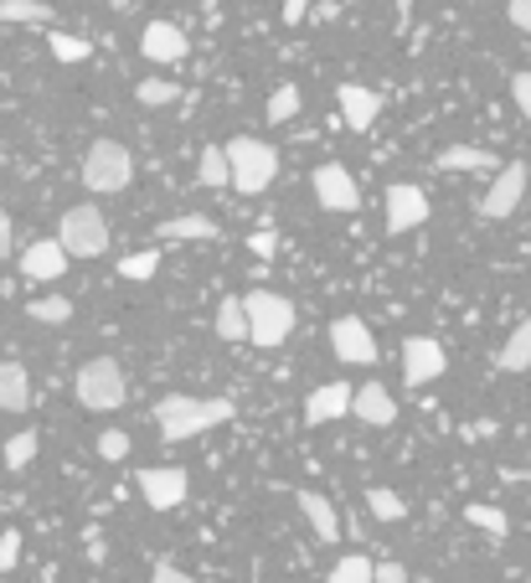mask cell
Wrapping results in <instances>:
<instances>
[{"label": "cell", "mask_w": 531, "mask_h": 583, "mask_svg": "<svg viewBox=\"0 0 531 583\" xmlns=\"http://www.w3.org/2000/svg\"><path fill=\"white\" fill-rule=\"evenodd\" d=\"M233 419V398H192V392H165L155 403V429L165 444H186L196 434H212Z\"/></svg>", "instance_id": "cell-1"}, {"label": "cell", "mask_w": 531, "mask_h": 583, "mask_svg": "<svg viewBox=\"0 0 531 583\" xmlns=\"http://www.w3.org/2000/svg\"><path fill=\"white\" fill-rule=\"evenodd\" d=\"M227 150V171H233V192L243 196H258L274 186V176H279V155H274V145H264V140H253V135H237L233 145H222Z\"/></svg>", "instance_id": "cell-2"}, {"label": "cell", "mask_w": 531, "mask_h": 583, "mask_svg": "<svg viewBox=\"0 0 531 583\" xmlns=\"http://www.w3.org/2000/svg\"><path fill=\"white\" fill-rule=\"evenodd\" d=\"M243 315H248V341L264 346V351H274V346H284L289 336H295V305L284 295H274V289H253V295H243Z\"/></svg>", "instance_id": "cell-3"}, {"label": "cell", "mask_w": 531, "mask_h": 583, "mask_svg": "<svg viewBox=\"0 0 531 583\" xmlns=\"http://www.w3.org/2000/svg\"><path fill=\"white\" fill-rule=\"evenodd\" d=\"M73 392L89 413H114V408H124V398H130V382H124V367H119L114 357H93L78 367Z\"/></svg>", "instance_id": "cell-4"}, {"label": "cell", "mask_w": 531, "mask_h": 583, "mask_svg": "<svg viewBox=\"0 0 531 583\" xmlns=\"http://www.w3.org/2000/svg\"><path fill=\"white\" fill-rule=\"evenodd\" d=\"M134 181V155L130 145H119V140H93L89 155H83V186L93 196H114L124 192Z\"/></svg>", "instance_id": "cell-5"}, {"label": "cell", "mask_w": 531, "mask_h": 583, "mask_svg": "<svg viewBox=\"0 0 531 583\" xmlns=\"http://www.w3.org/2000/svg\"><path fill=\"white\" fill-rule=\"evenodd\" d=\"M58 243L68 258H104L109 254V223L99 207H68L58 223Z\"/></svg>", "instance_id": "cell-6"}, {"label": "cell", "mask_w": 531, "mask_h": 583, "mask_svg": "<svg viewBox=\"0 0 531 583\" xmlns=\"http://www.w3.org/2000/svg\"><path fill=\"white\" fill-rule=\"evenodd\" d=\"M330 351H336L346 367H371V361L382 357V351H377V336H371V326L361 315H340L336 326H330Z\"/></svg>", "instance_id": "cell-7"}, {"label": "cell", "mask_w": 531, "mask_h": 583, "mask_svg": "<svg viewBox=\"0 0 531 583\" xmlns=\"http://www.w3.org/2000/svg\"><path fill=\"white\" fill-rule=\"evenodd\" d=\"M449 357H443V346L433 336H408L402 341V377H408V388H428V382H439Z\"/></svg>", "instance_id": "cell-8"}, {"label": "cell", "mask_w": 531, "mask_h": 583, "mask_svg": "<svg viewBox=\"0 0 531 583\" xmlns=\"http://www.w3.org/2000/svg\"><path fill=\"white\" fill-rule=\"evenodd\" d=\"M521 196H527V165H501L496 171V181H490V192L480 196V217H490V223H501V217H511V212L521 207Z\"/></svg>", "instance_id": "cell-9"}, {"label": "cell", "mask_w": 531, "mask_h": 583, "mask_svg": "<svg viewBox=\"0 0 531 583\" xmlns=\"http://www.w3.org/2000/svg\"><path fill=\"white\" fill-rule=\"evenodd\" d=\"M140 495H145V507L150 511H176L181 501H186V470H176V464H165V470H140Z\"/></svg>", "instance_id": "cell-10"}, {"label": "cell", "mask_w": 531, "mask_h": 583, "mask_svg": "<svg viewBox=\"0 0 531 583\" xmlns=\"http://www.w3.org/2000/svg\"><path fill=\"white\" fill-rule=\"evenodd\" d=\"M315 202L325 212H356L361 207V192H356V181L346 165H320L315 171Z\"/></svg>", "instance_id": "cell-11"}, {"label": "cell", "mask_w": 531, "mask_h": 583, "mask_svg": "<svg viewBox=\"0 0 531 583\" xmlns=\"http://www.w3.org/2000/svg\"><path fill=\"white\" fill-rule=\"evenodd\" d=\"M336 104H340V120H346V130L367 135L371 124H377V114H382V93H377V89H361V83H340V89H336Z\"/></svg>", "instance_id": "cell-12"}, {"label": "cell", "mask_w": 531, "mask_h": 583, "mask_svg": "<svg viewBox=\"0 0 531 583\" xmlns=\"http://www.w3.org/2000/svg\"><path fill=\"white\" fill-rule=\"evenodd\" d=\"M428 223V196L423 186H392L387 192V233H413V227Z\"/></svg>", "instance_id": "cell-13"}, {"label": "cell", "mask_w": 531, "mask_h": 583, "mask_svg": "<svg viewBox=\"0 0 531 583\" xmlns=\"http://www.w3.org/2000/svg\"><path fill=\"white\" fill-rule=\"evenodd\" d=\"M21 274L37 279V285H52L68 274V248L58 238H42V243H27V254H21Z\"/></svg>", "instance_id": "cell-14"}, {"label": "cell", "mask_w": 531, "mask_h": 583, "mask_svg": "<svg viewBox=\"0 0 531 583\" xmlns=\"http://www.w3.org/2000/svg\"><path fill=\"white\" fill-rule=\"evenodd\" d=\"M351 413L367 429H387V423H398V403H392V392L382 388V382H367V388L351 392Z\"/></svg>", "instance_id": "cell-15"}, {"label": "cell", "mask_w": 531, "mask_h": 583, "mask_svg": "<svg viewBox=\"0 0 531 583\" xmlns=\"http://www.w3.org/2000/svg\"><path fill=\"white\" fill-rule=\"evenodd\" d=\"M186 31L171 27V21H150L145 31H140V52H145L150 62H181L186 58Z\"/></svg>", "instance_id": "cell-16"}, {"label": "cell", "mask_w": 531, "mask_h": 583, "mask_svg": "<svg viewBox=\"0 0 531 583\" xmlns=\"http://www.w3.org/2000/svg\"><path fill=\"white\" fill-rule=\"evenodd\" d=\"M433 171L455 176V171H501V155L486 145H449L433 155Z\"/></svg>", "instance_id": "cell-17"}, {"label": "cell", "mask_w": 531, "mask_h": 583, "mask_svg": "<svg viewBox=\"0 0 531 583\" xmlns=\"http://www.w3.org/2000/svg\"><path fill=\"white\" fill-rule=\"evenodd\" d=\"M346 413H351V388L346 382H325V388H315L305 398V419L310 423H336Z\"/></svg>", "instance_id": "cell-18"}, {"label": "cell", "mask_w": 531, "mask_h": 583, "mask_svg": "<svg viewBox=\"0 0 531 583\" xmlns=\"http://www.w3.org/2000/svg\"><path fill=\"white\" fill-rule=\"evenodd\" d=\"M295 501H299V511H305V522L315 526V538H320V542H340V516H336V507H330V495L295 491Z\"/></svg>", "instance_id": "cell-19"}, {"label": "cell", "mask_w": 531, "mask_h": 583, "mask_svg": "<svg viewBox=\"0 0 531 583\" xmlns=\"http://www.w3.org/2000/svg\"><path fill=\"white\" fill-rule=\"evenodd\" d=\"M31 408V372L21 361H0V413H27Z\"/></svg>", "instance_id": "cell-20"}, {"label": "cell", "mask_w": 531, "mask_h": 583, "mask_svg": "<svg viewBox=\"0 0 531 583\" xmlns=\"http://www.w3.org/2000/svg\"><path fill=\"white\" fill-rule=\"evenodd\" d=\"M155 233H161V243H202V238H217V223L207 212H181V217H165Z\"/></svg>", "instance_id": "cell-21"}, {"label": "cell", "mask_w": 531, "mask_h": 583, "mask_svg": "<svg viewBox=\"0 0 531 583\" xmlns=\"http://www.w3.org/2000/svg\"><path fill=\"white\" fill-rule=\"evenodd\" d=\"M496 367H501V372H511V377L531 367V315L521 320L517 330H511V336H506V346H501V357H496Z\"/></svg>", "instance_id": "cell-22"}, {"label": "cell", "mask_w": 531, "mask_h": 583, "mask_svg": "<svg viewBox=\"0 0 531 583\" xmlns=\"http://www.w3.org/2000/svg\"><path fill=\"white\" fill-rule=\"evenodd\" d=\"M52 6H42V0H0V21L6 27H52Z\"/></svg>", "instance_id": "cell-23"}, {"label": "cell", "mask_w": 531, "mask_h": 583, "mask_svg": "<svg viewBox=\"0 0 531 583\" xmlns=\"http://www.w3.org/2000/svg\"><path fill=\"white\" fill-rule=\"evenodd\" d=\"M217 336L222 341H248V315H243V295H227L217 305Z\"/></svg>", "instance_id": "cell-24"}, {"label": "cell", "mask_w": 531, "mask_h": 583, "mask_svg": "<svg viewBox=\"0 0 531 583\" xmlns=\"http://www.w3.org/2000/svg\"><path fill=\"white\" fill-rule=\"evenodd\" d=\"M196 181H202V186H212V192H222V186L233 181V171H227V150H222V145L202 150V161H196Z\"/></svg>", "instance_id": "cell-25"}, {"label": "cell", "mask_w": 531, "mask_h": 583, "mask_svg": "<svg viewBox=\"0 0 531 583\" xmlns=\"http://www.w3.org/2000/svg\"><path fill=\"white\" fill-rule=\"evenodd\" d=\"M31 320H42V326H68L73 320V299L68 295H42V299H31L27 305Z\"/></svg>", "instance_id": "cell-26"}, {"label": "cell", "mask_w": 531, "mask_h": 583, "mask_svg": "<svg viewBox=\"0 0 531 583\" xmlns=\"http://www.w3.org/2000/svg\"><path fill=\"white\" fill-rule=\"evenodd\" d=\"M367 511L377 516V522H402V516H408V501H402L398 491H387V485H371V491H367Z\"/></svg>", "instance_id": "cell-27"}, {"label": "cell", "mask_w": 531, "mask_h": 583, "mask_svg": "<svg viewBox=\"0 0 531 583\" xmlns=\"http://www.w3.org/2000/svg\"><path fill=\"white\" fill-rule=\"evenodd\" d=\"M37 444H42V439H37V429H21V434L6 439V470H11V475H21V470L37 460Z\"/></svg>", "instance_id": "cell-28"}, {"label": "cell", "mask_w": 531, "mask_h": 583, "mask_svg": "<svg viewBox=\"0 0 531 583\" xmlns=\"http://www.w3.org/2000/svg\"><path fill=\"white\" fill-rule=\"evenodd\" d=\"M371 569H377V563H371L367 553H346L336 569H330V579H325V583H377V579H371Z\"/></svg>", "instance_id": "cell-29"}, {"label": "cell", "mask_w": 531, "mask_h": 583, "mask_svg": "<svg viewBox=\"0 0 531 583\" xmlns=\"http://www.w3.org/2000/svg\"><path fill=\"white\" fill-rule=\"evenodd\" d=\"M134 99L145 109H165V104H176L181 99V83H171V78H145L140 89H134Z\"/></svg>", "instance_id": "cell-30"}, {"label": "cell", "mask_w": 531, "mask_h": 583, "mask_svg": "<svg viewBox=\"0 0 531 583\" xmlns=\"http://www.w3.org/2000/svg\"><path fill=\"white\" fill-rule=\"evenodd\" d=\"M299 104H305V99H299L295 83H279V89L268 93V124H289L299 114Z\"/></svg>", "instance_id": "cell-31"}, {"label": "cell", "mask_w": 531, "mask_h": 583, "mask_svg": "<svg viewBox=\"0 0 531 583\" xmlns=\"http://www.w3.org/2000/svg\"><path fill=\"white\" fill-rule=\"evenodd\" d=\"M464 522L480 526V532H490V538H506V532H511L506 511L501 507H480V501H470V507H464Z\"/></svg>", "instance_id": "cell-32"}, {"label": "cell", "mask_w": 531, "mask_h": 583, "mask_svg": "<svg viewBox=\"0 0 531 583\" xmlns=\"http://www.w3.org/2000/svg\"><path fill=\"white\" fill-rule=\"evenodd\" d=\"M47 47H52V58H58V62H89L93 58V47L83 42V37H68V31H52Z\"/></svg>", "instance_id": "cell-33"}, {"label": "cell", "mask_w": 531, "mask_h": 583, "mask_svg": "<svg viewBox=\"0 0 531 583\" xmlns=\"http://www.w3.org/2000/svg\"><path fill=\"white\" fill-rule=\"evenodd\" d=\"M119 274H124V279H155V274H161V254H155V248H145V254L119 258Z\"/></svg>", "instance_id": "cell-34"}, {"label": "cell", "mask_w": 531, "mask_h": 583, "mask_svg": "<svg viewBox=\"0 0 531 583\" xmlns=\"http://www.w3.org/2000/svg\"><path fill=\"white\" fill-rule=\"evenodd\" d=\"M16 563H21V532L6 526V532H0V573H11Z\"/></svg>", "instance_id": "cell-35"}, {"label": "cell", "mask_w": 531, "mask_h": 583, "mask_svg": "<svg viewBox=\"0 0 531 583\" xmlns=\"http://www.w3.org/2000/svg\"><path fill=\"white\" fill-rule=\"evenodd\" d=\"M99 454H104V460H124V454H130V434H124V429H104V434H99Z\"/></svg>", "instance_id": "cell-36"}, {"label": "cell", "mask_w": 531, "mask_h": 583, "mask_svg": "<svg viewBox=\"0 0 531 583\" xmlns=\"http://www.w3.org/2000/svg\"><path fill=\"white\" fill-rule=\"evenodd\" d=\"M511 99H517L521 120L531 124V73H517V78H511Z\"/></svg>", "instance_id": "cell-37"}, {"label": "cell", "mask_w": 531, "mask_h": 583, "mask_svg": "<svg viewBox=\"0 0 531 583\" xmlns=\"http://www.w3.org/2000/svg\"><path fill=\"white\" fill-rule=\"evenodd\" d=\"M150 583H196L186 569H176V563H155L150 569Z\"/></svg>", "instance_id": "cell-38"}, {"label": "cell", "mask_w": 531, "mask_h": 583, "mask_svg": "<svg viewBox=\"0 0 531 583\" xmlns=\"http://www.w3.org/2000/svg\"><path fill=\"white\" fill-rule=\"evenodd\" d=\"M248 248H253V254H258V258H274V254H279V238H274L268 227H258V233H253V238H248Z\"/></svg>", "instance_id": "cell-39"}, {"label": "cell", "mask_w": 531, "mask_h": 583, "mask_svg": "<svg viewBox=\"0 0 531 583\" xmlns=\"http://www.w3.org/2000/svg\"><path fill=\"white\" fill-rule=\"evenodd\" d=\"M506 16H511V27H521L531 37V0H506Z\"/></svg>", "instance_id": "cell-40"}, {"label": "cell", "mask_w": 531, "mask_h": 583, "mask_svg": "<svg viewBox=\"0 0 531 583\" xmlns=\"http://www.w3.org/2000/svg\"><path fill=\"white\" fill-rule=\"evenodd\" d=\"M371 579H377V583H408V569H402V563H377Z\"/></svg>", "instance_id": "cell-41"}, {"label": "cell", "mask_w": 531, "mask_h": 583, "mask_svg": "<svg viewBox=\"0 0 531 583\" xmlns=\"http://www.w3.org/2000/svg\"><path fill=\"white\" fill-rule=\"evenodd\" d=\"M305 16H310V0H284V21H289V27H299Z\"/></svg>", "instance_id": "cell-42"}, {"label": "cell", "mask_w": 531, "mask_h": 583, "mask_svg": "<svg viewBox=\"0 0 531 583\" xmlns=\"http://www.w3.org/2000/svg\"><path fill=\"white\" fill-rule=\"evenodd\" d=\"M11 248H16V233H11V217L0 212V258H11Z\"/></svg>", "instance_id": "cell-43"}, {"label": "cell", "mask_w": 531, "mask_h": 583, "mask_svg": "<svg viewBox=\"0 0 531 583\" xmlns=\"http://www.w3.org/2000/svg\"><path fill=\"white\" fill-rule=\"evenodd\" d=\"M351 6H361V0H351Z\"/></svg>", "instance_id": "cell-44"}]
</instances>
